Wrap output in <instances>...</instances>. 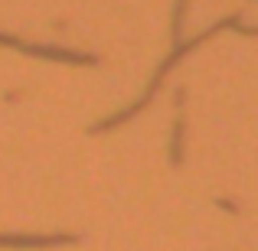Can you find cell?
I'll list each match as a JSON object with an SVG mask.
<instances>
[{"mask_svg":"<svg viewBox=\"0 0 258 251\" xmlns=\"http://www.w3.org/2000/svg\"><path fill=\"white\" fill-rule=\"evenodd\" d=\"M0 46L13 52H23L33 59H49V62H66V65H95L98 59L79 49H62V46H46V43H26V39L13 36V33H0Z\"/></svg>","mask_w":258,"mask_h":251,"instance_id":"1","label":"cell"},{"mask_svg":"<svg viewBox=\"0 0 258 251\" xmlns=\"http://www.w3.org/2000/svg\"><path fill=\"white\" fill-rule=\"evenodd\" d=\"M79 235L72 232H46V235H36V232H0V248H17V251H26V248H62V245H76Z\"/></svg>","mask_w":258,"mask_h":251,"instance_id":"2","label":"cell"}]
</instances>
